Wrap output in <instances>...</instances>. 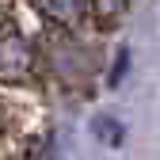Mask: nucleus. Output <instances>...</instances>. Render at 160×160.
Masks as SVG:
<instances>
[{
	"mask_svg": "<svg viewBox=\"0 0 160 160\" xmlns=\"http://www.w3.org/2000/svg\"><path fill=\"white\" fill-rule=\"evenodd\" d=\"M92 8L103 15V19H114V15H122V8H126V0H92Z\"/></svg>",
	"mask_w": 160,
	"mask_h": 160,
	"instance_id": "obj_2",
	"label": "nucleus"
},
{
	"mask_svg": "<svg viewBox=\"0 0 160 160\" xmlns=\"http://www.w3.org/2000/svg\"><path fill=\"white\" fill-rule=\"evenodd\" d=\"M84 4L88 0H38V8L50 19H57V23H76V19L84 15Z\"/></svg>",
	"mask_w": 160,
	"mask_h": 160,
	"instance_id": "obj_1",
	"label": "nucleus"
},
{
	"mask_svg": "<svg viewBox=\"0 0 160 160\" xmlns=\"http://www.w3.org/2000/svg\"><path fill=\"white\" fill-rule=\"evenodd\" d=\"M99 133L107 137V145H118V141H122V126L114 130V122H107V118H103V122H99Z\"/></svg>",
	"mask_w": 160,
	"mask_h": 160,
	"instance_id": "obj_3",
	"label": "nucleus"
}]
</instances>
